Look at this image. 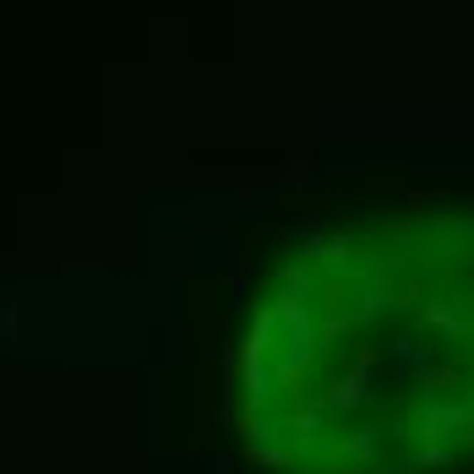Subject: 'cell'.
Instances as JSON below:
<instances>
[{
	"instance_id": "cell-1",
	"label": "cell",
	"mask_w": 474,
	"mask_h": 474,
	"mask_svg": "<svg viewBox=\"0 0 474 474\" xmlns=\"http://www.w3.org/2000/svg\"><path fill=\"white\" fill-rule=\"evenodd\" d=\"M0 338H6V344H11V338H16V311H11V306L0 311Z\"/></svg>"
}]
</instances>
